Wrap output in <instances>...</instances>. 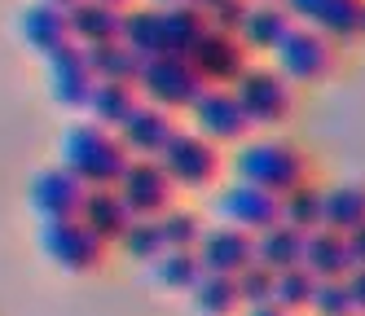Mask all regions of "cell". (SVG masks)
I'll list each match as a JSON object with an SVG mask.
<instances>
[{"instance_id":"obj_1","label":"cell","mask_w":365,"mask_h":316,"mask_svg":"<svg viewBox=\"0 0 365 316\" xmlns=\"http://www.w3.org/2000/svg\"><path fill=\"white\" fill-rule=\"evenodd\" d=\"M229 176L282 198L312 176V158L299 141L282 132H251L242 145L229 149Z\"/></svg>"},{"instance_id":"obj_2","label":"cell","mask_w":365,"mask_h":316,"mask_svg":"<svg viewBox=\"0 0 365 316\" xmlns=\"http://www.w3.org/2000/svg\"><path fill=\"white\" fill-rule=\"evenodd\" d=\"M128 154L123 141H119V132L110 127H101L93 119H71L62 127V137H58V163L66 172H75L88 189H97V184H115L128 167Z\"/></svg>"},{"instance_id":"obj_3","label":"cell","mask_w":365,"mask_h":316,"mask_svg":"<svg viewBox=\"0 0 365 316\" xmlns=\"http://www.w3.org/2000/svg\"><path fill=\"white\" fill-rule=\"evenodd\" d=\"M36 246L66 277H97L110 263V251H115L110 242H101L80 216H71V220H40L36 224Z\"/></svg>"},{"instance_id":"obj_4","label":"cell","mask_w":365,"mask_h":316,"mask_svg":"<svg viewBox=\"0 0 365 316\" xmlns=\"http://www.w3.org/2000/svg\"><path fill=\"white\" fill-rule=\"evenodd\" d=\"M229 88H233V97H238L242 115L251 119L255 132L282 127L295 115V101H299V88L291 84V79H282V70L273 62H251Z\"/></svg>"},{"instance_id":"obj_5","label":"cell","mask_w":365,"mask_h":316,"mask_svg":"<svg viewBox=\"0 0 365 316\" xmlns=\"http://www.w3.org/2000/svg\"><path fill=\"white\" fill-rule=\"evenodd\" d=\"M159 163H163V172L172 176V184L180 194H207V189H216L220 176L229 172V154L220 145H212L207 137H198L194 127H176L172 141L159 154Z\"/></svg>"},{"instance_id":"obj_6","label":"cell","mask_w":365,"mask_h":316,"mask_svg":"<svg viewBox=\"0 0 365 316\" xmlns=\"http://www.w3.org/2000/svg\"><path fill=\"white\" fill-rule=\"evenodd\" d=\"M339 58H344V48L330 44L326 36H317L312 26H299V22H295V31L269 53V62L282 70V79H291L295 88L326 84V79L339 70Z\"/></svg>"},{"instance_id":"obj_7","label":"cell","mask_w":365,"mask_h":316,"mask_svg":"<svg viewBox=\"0 0 365 316\" xmlns=\"http://www.w3.org/2000/svg\"><path fill=\"white\" fill-rule=\"evenodd\" d=\"M202 88L207 84L198 79V70L185 58H150V62H141V75H137L141 101L163 105V110H172V115H185L198 101Z\"/></svg>"},{"instance_id":"obj_8","label":"cell","mask_w":365,"mask_h":316,"mask_svg":"<svg viewBox=\"0 0 365 316\" xmlns=\"http://www.w3.org/2000/svg\"><path fill=\"white\" fill-rule=\"evenodd\" d=\"M190 127L198 132V137H207L212 145L220 149H233V145H242L251 137V119L242 115V105L238 97H233V88H202L198 101L190 105Z\"/></svg>"},{"instance_id":"obj_9","label":"cell","mask_w":365,"mask_h":316,"mask_svg":"<svg viewBox=\"0 0 365 316\" xmlns=\"http://www.w3.org/2000/svg\"><path fill=\"white\" fill-rule=\"evenodd\" d=\"M84 194H88V184L75 172H66L62 163L36 167L31 180H27V206H31L36 224L40 220H71V216H80Z\"/></svg>"},{"instance_id":"obj_10","label":"cell","mask_w":365,"mask_h":316,"mask_svg":"<svg viewBox=\"0 0 365 316\" xmlns=\"http://www.w3.org/2000/svg\"><path fill=\"white\" fill-rule=\"evenodd\" d=\"M299 26H312L317 36H326L339 48H352L361 40L365 22V0H282Z\"/></svg>"},{"instance_id":"obj_11","label":"cell","mask_w":365,"mask_h":316,"mask_svg":"<svg viewBox=\"0 0 365 316\" xmlns=\"http://www.w3.org/2000/svg\"><path fill=\"white\" fill-rule=\"evenodd\" d=\"M115 189L123 194L128 206H133V216H163V211L180 198V189L172 184V176L163 172L159 158H128V167L115 180Z\"/></svg>"},{"instance_id":"obj_12","label":"cell","mask_w":365,"mask_h":316,"mask_svg":"<svg viewBox=\"0 0 365 316\" xmlns=\"http://www.w3.org/2000/svg\"><path fill=\"white\" fill-rule=\"evenodd\" d=\"M216 220L233 224V228H247V233H264L282 220V198L269 189H255V184L229 180L216 189Z\"/></svg>"},{"instance_id":"obj_13","label":"cell","mask_w":365,"mask_h":316,"mask_svg":"<svg viewBox=\"0 0 365 316\" xmlns=\"http://www.w3.org/2000/svg\"><path fill=\"white\" fill-rule=\"evenodd\" d=\"M185 62L198 70V79H202L207 88H229L255 58L247 53V44L233 31H216V26H207V36L194 44V53H190Z\"/></svg>"},{"instance_id":"obj_14","label":"cell","mask_w":365,"mask_h":316,"mask_svg":"<svg viewBox=\"0 0 365 316\" xmlns=\"http://www.w3.org/2000/svg\"><path fill=\"white\" fill-rule=\"evenodd\" d=\"M44 75H48V97H53L62 110L84 115V105H88V97L97 88V70L88 62V48H80V44L62 48L58 58L44 62Z\"/></svg>"},{"instance_id":"obj_15","label":"cell","mask_w":365,"mask_h":316,"mask_svg":"<svg viewBox=\"0 0 365 316\" xmlns=\"http://www.w3.org/2000/svg\"><path fill=\"white\" fill-rule=\"evenodd\" d=\"M202 273H220V277H238L242 268L255 263V233L233 228V224H207L198 246H194Z\"/></svg>"},{"instance_id":"obj_16","label":"cell","mask_w":365,"mask_h":316,"mask_svg":"<svg viewBox=\"0 0 365 316\" xmlns=\"http://www.w3.org/2000/svg\"><path fill=\"white\" fill-rule=\"evenodd\" d=\"M18 40L40 62L58 58L62 48L75 44L71 40V18H66V9H53V5H44V0H31V5L18 14Z\"/></svg>"},{"instance_id":"obj_17","label":"cell","mask_w":365,"mask_h":316,"mask_svg":"<svg viewBox=\"0 0 365 316\" xmlns=\"http://www.w3.org/2000/svg\"><path fill=\"white\" fill-rule=\"evenodd\" d=\"M176 127H180V123H176L172 110H163V105H150V101H137V110L128 115V123L119 127V141H123V149L133 154V158H159Z\"/></svg>"},{"instance_id":"obj_18","label":"cell","mask_w":365,"mask_h":316,"mask_svg":"<svg viewBox=\"0 0 365 316\" xmlns=\"http://www.w3.org/2000/svg\"><path fill=\"white\" fill-rule=\"evenodd\" d=\"M295 31V18H291V9L282 5V0H251L247 5V18H242V26H238V40L247 44V53L255 58H269V53Z\"/></svg>"},{"instance_id":"obj_19","label":"cell","mask_w":365,"mask_h":316,"mask_svg":"<svg viewBox=\"0 0 365 316\" xmlns=\"http://www.w3.org/2000/svg\"><path fill=\"white\" fill-rule=\"evenodd\" d=\"M80 220L101 237V242H110L119 246V237L133 228V206L123 202V194L115 189V184H97V189L84 194V206H80Z\"/></svg>"},{"instance_id":"obj_20","label":"cell","mask_w":365,"mask_h":316,"mask_svg":"<svg viewBox=\"0 0 365 316\" xmlns=\"http://www.w3.org/2000/svg\"><path fill=\"white\" fill-rule=\"evenodd\" d=\"M299 268H308L317 281L348 277V273H352V259H348V237H344V233H334V228H312V233H304V255H299Z\"/></svg>"},{"instance_id":"obj_21","label":"cell","mask_w":365,"mask_h":316,"mask_svg":"<svg viewBox=\"0 0 365 316\" xmlns=\"http://www.w3.org/2000/svg\"><path fill=\"white\" fill-rule=\"evenodd\" d=\"M66 18H71V40L80 48L110 44L123 31V9H110V5H101V0H80V5L66 9Z\"/></svg>"},{"instance_id":"obj_22","label":"cell","mask_w":365,"mask_h":316,"mask_svg":"<svg viewBox=\"0 0 365 316\" xmlns=\"http://www.w3.org/2000/svg\"><path fill=\"white\" fill-rule=\"evenodd\" d=\"M137 101H141L137 84H106V79H97V88H93V97H88V105H84V119H93V123H101V127L119 132V127L128 123V115L137 110Z\"/></svg>"},{"instance_id":"obj_23","label":"cell","mask_w":365,"mask_h":316,"mask_svg":"<svg viewBox=\"0 0 365 316\" xmlns=\"http://www.w3.org/2000/svg\"><path fill=\"white\" fill-rule=\"evenodd\" d=\"M282 224H291L299 233L326 228V184L317 176H308L291 194H282Z\"/></svg>"},{"instance_id":"obj_24","label":"cell","mask_w":365,"mask_h":316,"mask_svg":"<svg viewBox=\"0 0 365 316\" xmlns=\"http://www.w3.org/2000/svg\"><path fill=\"white\" fill-rule=\"evenodd\" d=\"M119 40L133 48L141 62L163 58V9H154V5L123 9V31H119Z\"/></svg>"},{"instance_id":"obj_25","label":"cell","mask_w":365,"mask_h":316,"mask_svg":"<svg viewBox=\"0 0 365 316\" xmlns=\"http://www.w3.org/2000/svg\"><path fill=\"white\" fill-rule=\"evenodd\" d=\"M207 36V14L194 5L163 9V58H190L194 44Z\"/></svg>"},{"instance_id":"obj_26","label":"cell","mask_w":365,"mask_h":316,"mask_svg":"<svg viewBox=\"0 0 365 316\" xmlns=\"http://www.w3.org/2000/svg\"><path fill=\"white\" fill-rule=\"evenodd\" d=\"M299 255H304V233L291 228V224H273L264 233H255V263H264L273 273H286V268H299Z\"/></svg>"},{"instance_id":"obj_27","label":"cell","mask_w":365,"mask_h":316,"mask_svg":"<svg viewBox=\"0 0 365 316\" xmlns=\"http://www.w3.org/2000/svg\"><path fill=\"white\" fill-rule=\"evenodd\" d=\"M145 273L163 295H190L202 277V263H198L194 251H163L154 263H145Z\"/></svg>"},{"instance_id":"obj_28","label":"cell","mask_w":365,"mask_h":316,"mask_svg":"<svg viewBox=\"0 0 365 316\" xmlns=\"http://www.w3.org/2000/svg\"><path fill=\"white\" fill-rule=\"evenodd\" d=\"M365 224V180H339L326 184V228L352 233Z\"/></svg>"},{"instance_id":"obj_29","label":"cell","mask_w":365,"mask_h":316,"mask_svg":"<svg viewBox=\"0 0 365 316\" xmlns=\"http://www.w3.org/2000/svg\"><path fill=\"white\" fill-rule=\"evenodd\" d=\"M190 307H194V316H238L242 312L238 281L220 277V273H202L198 285L190 290Z\"/></svg>"},{"instance_id":"obj_30","label":"cell","mask_w":365,"mask_h":316,"mask_svg":"<svg viewBox=\"0 0 365 316\" xmlns=\"http://www.w3.org/2000/svg\"><path fill=\"white\" fill-rule=\"evenodd\" d=\"M88 62L97 70V79H106V84H137V75H141V58L123 40L93 44L88 48Z\"/></svg>"},{"instance_id":"obj_31","label":"cell","mask_w":365,"mask_h":316,"mask_svg":"<svg viewBox=\"0 0 365 316\" xmlns=\"http://www.w3.org/2000/svg\"><path fill=\"white\" fill-rule=\"evenodd\" d=\"M154 220H159V233H163L168 251H194L202 228H207V220L198 216L194 206H185V202H172L163 216H154Z\"/></svg>"},{"instance_id":"obj_32","label":"cell","mask_w":365,"mask_h":316,"mask_svg":"<svg viewBox=\"0 0 365 316\" xmlns=\"http://www.w3.org/2000/svg\"><path fill=\"white\" fill-rule=\"evenodd\" d=\"M115 251H119L128 263H141V268H145V263H154V259L168 251L163 233H159V220H154V216H137L133 228L119 237V246H115Z\"/></svg>"},{"instance_id":"obj_33","label":"cell","mask_w":365,"mask_h":316,"mask_svg":"<svg viewBox=\"0 0 365 316\" xmlns=\"http://www.w3.org/2000/svg\"><path fill=\"white\" fill-rule=\"evenodd\" d=\"M312 290H317V277H312L308 268H286L273 281V303L282 312H291V316H304L308 303H312Z\"/></svg>"},{"instance_id":"obj_34","label":"cell","mask_w":365,"mask_h":316,"mask_svg":"<svg viewBox=\"0 0 365 316\" xmlns=\"http://www.w3.org/2000/svg\"><path fill=\"white\" fill-rule=\"evenodd\" d=\"M312 316H356V303H352V290H348V277H330V281H317L312 290V303H308Z\"/></svg>"},{"instance_id":"obj_35","label":"cell","mask_w":365,"mask_h":316,"mask_svg":"<svg viewBox=\"0 0 365 316\" xmlns=\"http://www.w3.org/2000/svg\"><path fill=\"white\" fill-rule=\"evenodd\" d=\"M233 281H238V299H242V307L273 303V281H277V273L264 268V263H251V268H242Z\"/></svg>"},{"instance_id":"obj_36","label":"cell","mask_w":365,"mask_h":316,"mask_svg":"<svg viewBox=\"0 0 365 316\" xmlns=\"http://www.w3.org/2000/svg\"><path fill=\"white\" fill-rule=\"evenodd\" d=\"M247 5H251V0H216V5L207 9V26L238 36V26H242V18H247Z\"/></svg>"},{"instance_id":"obj_37","label":"cell","mask_w":365,"mask_h":316,"mask_svg":"<svg viewBox=\"0 0 365 316\" xmlns=\"http://www.w3.org/2000/svg\"><path fill=\"white\" fill-rule=\"evenodd\" d=\"M348 237V259H352V273L356 268H365V224L361 228H352V233H344Z\"/></svg>"},{"instance_id":"obj_38","label":"cell","mask_w":365,"mask_h":316,"mask_svg":"<svg viewBox=\"0 0 365 316\" xmlns=\"http://www.w3.org/2000/svg\"><path fill=\"white\" fill-rule=\"evenodd\" d=\"M348 290H352V303H356V312H365V268L348 273Z\"/></svg>"},{"instance_id":"obj_39","label":"cell","mask_w":365,"mask_h":316,"mask_svg":"<svg viewBox=\"0 0 365 316\" xmlns=\"http://www.w3.org/2000/svg\"><path fill=\"white\" fill-rule=\"evenodd\" d=\"M238 316H291V312H282L277 303H259V307H242Z\"/></svg>"},{"instance_id":"obj_40","label":"cell","mask_w":365,"mask_h":316,"mask_svg":"<svg viewBox=\"0 0 365 316\" xmlns=\"http://www.w3.org/2000/svg\"><path fill=\"white\" fill-rule=\"evenodd\" d=\"M141 5H154V9H172V5H185V0H141Z\"/></svg>"},{"instance_id":"obj_41","label":"cell","mask_w":365,"mask_h":316,"mask_svg":"<svg viewBox=\"0 0 365 316\" xmlns=\"http://www.w3.org/2000/svg\"><path fill=\"white\" fill-rule=\"evenodd\" d=\"M101 5H110V9H133L137 0H101Z\"/></svg>"},{"instance_id":"obj_42","label":"cell","mask_w":365,"mask_h":316,"mask_svg":"<svg viewBox=\"0 0 365 316\" xmlns=\"http://www.w3.org/2000/svg\"><path fill=\"white\" fill-rule=\"evenodd\" d=\"M44 5H53V9H71V5H80V0H44Z\"/></svg>"},{"instance_id":"obj_43","label":"cell","mask_w":365,"mask_h":316,"mask_svg":"<svg viewBox=\"0 0 365 316\" xmlns=\"http://www.w3.org/2000/svg\"><path fill=\"white\" fill-rule=\"evenodd\" d=\"M185 5H194V9H202V14H207V9L216 5V0H185Z\"/></svg>"},{"instance_id":"obj_44","label":"cell","mask_w":365,"mask_h":316,"mask_svg":"<svg viewBox=\"0 0 365 316\" xmlns=\"http://www.w3.org/2000/svg\"><path fill=\"white\" fill-rule=\"evenodd\" d=\"M361 40H365V22H361Z\"/></svg>"},{"instance_id":"obj_45","label":"cell","mask_w":365,"mask_h":316,"mask_svg":"<svg viewBox=\"0 0 365 316\" xmlns=\"http://www.w3.org/2000/svg\"><path fill=\"white\" fill-rule=\"evenodd\" d=\"M356 316H365V312H356Z\"/></svg>"},{"instance_id":"obj_46","label":"cell","mask_w":365,"mask_h":316,"mask_svg":"<svg viewBox=\"0 0 365 316\" xmlns=\"http://www.w3.org/2000/svg\"><path fill=\"white\" fill-rule=\"evenodd\" d=\"M304 316H312V312H304Z\"/></svg>"}]
</instances>
